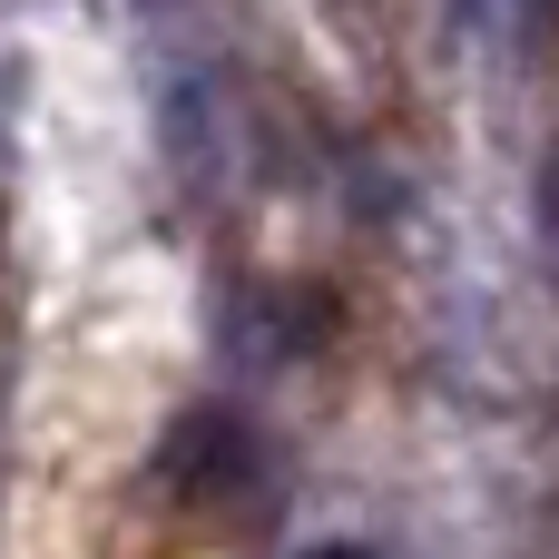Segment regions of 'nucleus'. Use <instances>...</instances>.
I'll return each mask as SVG.
<instances>
[{"label":"nucleus","mask_w":559,"mask_h":559,"mask_svg":"<svg viewBox=\"0 0 559 559\" xmlns=\"http://www.w3.org/2000/svg\"><path fill=\"white\" fill-rule=\"evenodd\" d=\"M305 559H373V550H344V540H334V550H305Z\"/></svg>","instance_id":"nucleus-4"},{"label":"nucleus","mask_w":559,"mask_h":559,"mask_svg":"<svg viewBox=\"0 0 559 559\" xmlns=\"http://www.w3.org/2000/svg\"><path fill=\"white\" fill-rule=\"evenodd\" d=\"M255 472H265V442H255L246 413H226V403L177 413L167 442H157V481H167L177 501H236Z\"/></svg>","instance_id":"nucleus-1"},{"label":"nucleus","mask_w":559,"mask_h":559,"mask_svg":"<svg viewBox=\"0 0 559 559\" xmlns=\"http://www.w3.org/2000/svg\"><path fill=\"white\" fill-rule=\"evenodd\" d=\"M531 216H540V236L559 246V147L540 157V177H531Z\"/></svg>","instance_id":"nucleus-2"},{"label":"nucleus","mask_w":559,"mask_h":559,"mask_svg":"<svg viewBox=\"0 0 559 559\" xmlns=\"http://www.w3.org/2000/svg\"><path fill=\"white\" fill-rule=\"evenodd\" d=\"M521 39L550 49V39H559V0H521Z\"/></svg>","instance_id":"nucleus-3"}]
</instances>
